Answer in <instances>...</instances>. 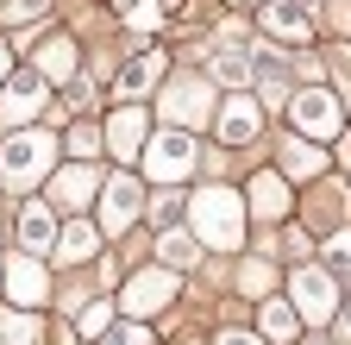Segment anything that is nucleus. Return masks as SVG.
Returning a JSON list of instances; mask_svg holds the SVG:
<instances>
[{
  "instance_id": "14",
  "label": "nucleus",
  "mask_w": 351,
  "mask_h": 345,
  "mask_svg": "<svg viewBox=\"0 0 351 345\" xmlns=\"http://www.w3.org/2000/svg\"><path fill=\"white\" fill-rule=\"evenodd\" d=\"M251 213H257V220H282V213H289V182L263 169V176L251 182Z\"/></svg>"
},
{
  "instance_id": "12",
  "label": "nucleus",
  "mask_w": 351,
  "mask_h": 345,
  "mask_svg": "<svg viewBox=\"0 0 351 345\" xmlns=\"http://www.w3.org/2000/svg\"><path fill=\"white\" fill-rule=\"evenodd\" d=\"M257 333H263V345H289L301 333L295 301H263V308H257Z\"/></svg>"
},
{
  "instance_id": "1",
  "label": "nucleus",
  "mask_w": 351,
  "mask_h": 345,
  "mask_svg": "<svg viewBox=\"0 0 351 345\" xmlns=\"http://www.w3.org/2000/svg\"><path fill=\"white\" fill-rule=\"evenodd\" d=\"M189 226H195V239H201V245L239 251V239H245V201H239L232 189L207 182V189L189 201Z\"/></svg>"
},
{
  "instance_id": "34",
  "label": "nucleus",
  "mask_w": 351,
  "mask_h": 345,
  "mask_svg": "<svg viewBox=\"0 0 351 345\" xmlns=\"http://www.w3.org/2000/svg\"><path fill=\"white\" fill-rule=\"evenodd\" d=\"M239 7H251V0H239ZM257 7H270V0H257Z\"/></svg>"
},
{
  "instance_id": "30",
  "label": "nucleus",
  "mask_w": 351,
  "mask_h": 345,
  "mask_svg": "<svg viewBox=\"0 0 351 345\" xmlns=\"http://www.w3.org/2000/svg\"><path fill=\"white\" fill-rule=\"evenodd\" d=\"M326 251H332V264H339V270H351V233H332Z\"/></svg>"
},
{
  "instance_id": "17",
  "label": "nucleus",
  "mask_w": 351,
  "mask_h": 345,
  "mask_svg": "<svg viewBox=\"0 0 351 345\" xmlns=\"http://www.w3.org/2000/svg\"><path fill=\"white\" fill-rule=\"evenodd\" d=\"M38 75L44 82H69L75 75V45H69V38H51V45L38 51Z\"/></svg>"
},
{
  "instance_id": "27",
  "label": "nucleus",
  "mask_w": 351,
  "mask_h": 345,
  "mask_svg": "<svg viewBox=\"0 0 351 345\" xmlns=\"http://www.w3.org/2000/svg\"><path fill=\"white\" fill-rule=\"evenodd\" d=\"M69 151H82V157L101 151V132H95V126H75V132H69Z\"/></svg>"
},
{
  "instance_id": "4",
  "label": "nucleus",
  "mask_w": 351,
  "mask_h": 345,
  "mask_svg": "<svg viewBox=\"0 0 351 345\" xmlns=\"http://www.w3.org/2000/svg\"><path fill=\"white\" fill-rule=\"evenodd\" d=\"M289 289H295V314H301L307 326H326V320L339 314V283H332V270L301 264V270L289 276Z\"/></svg>"
},
{
  "instance_id": "5",
  "label": "nucleus",
  "mask_w": 351,
  "mask_h": 345,
  "mask_svg": "<svg viewBox=\"0 0 351 345\" xmlns=\"http://www.w3.org/2000/svg\"><path fill=\"white\" fill-rule=\"evenodd\" d=\"M207 113H219V107H213V88H207L201 75H176L169 88H163V119H176V132L201 126Z\"/></svg>"
},
{
  "instance_id": "6",
  "label": "nucleus",
  "mask_w": 351,
  "mask_h": 345,
  "mask_svg": "<svg viewBox=\"0 0 351 345\" xmlns=\"http://www.w3.org/2000/svg\"><path fill=\"white\" fill-rule=\"evenodd\" d=\"M145 169H151V182H189V176H195V139H189V132H163V139H151Z\"/></svg>"
},
{
  "instance_id": "26",
  "label": "nucleus",
  "mask_w": 351,
  "mask_h": 345,
  "mask_svg": "<svg viewBox=\"0 0 351 345\" xmlns=\"http://www.w3.org/2000/svg\"><path fill=\"white\" fill-rule=\"evenodd\" d=\"M44 13V0H0V19H7V25H32Z\"/></svg>"
},
{
  "instance_id": "25",
  "label": "nucleus",
  "mask_w": 351,
  "mask_h": 345,
  "mask_svg": "<svg viewBox=\"0 0 351 345\" xmlns=\"http://www.w3.org/2000/svg\"><path fill=\"white\" fill-rule=\"evenodd\" d=\"M270 283H276V270H270V264H257V257H251V264L239 270V289H245V295H263Z\"/></svg>"
},
{
  "instance_id": "33",
  "label": "nucleus",
  "mask_w": 351,
  "mask_h": 345,
  "mask_svg": "<svg viewBox=\"0 0 351 345\" xmlns=\"http://www.w3.org/2000/svg\"><path fill=\"white\" fill-rule=\"evenodd\" d=\"M7 63H13V57H7V45H0V75H7Z\"/></svg>"
},
{
  "instance_id": "32",
  "label": "nucleus",
  "mask_w": 351,
  "mask_h": 345,
  "mask_svg": "<svg viewBox=\"0 0 351 345\" xmlns=\"http://www.w3.org/2000/svg\"><path fill=\"white\" fill-rule=\"evenodd\" d=\"M213 345H263V339H251V333H219Z\"/></svg>"
},
{
  "instance_id": "19",
  "label": "nucleus",
  "mask_w": 351,
  "mask_h": 345,
  "mask_svg": "<svg viewBox=\"0 0 351 345\" xmlns=\"http://www.w3.org/2000/svg\"><path fill=\"white\" fill-rule=\"evenodd\" d=\"M19 239H25L32 251H44V245H57L63 233L51 226V207H25V213H19Z\"/></svg>"
},
{
  "instance_id": "9",
  "label": "nucleus",
  "mask_w": 351,
  "mask_h": 345,
  "mask_svg": "<svg viewBox=\"0 0 351 345\" xmlns=\"http://www.w3.org/2000/svg\"><path fill=\"white\" fill-rule=\"evenodd\" d=\"M257 25L270 38H282V45H307V38H314V19H307L295 0H270V7L257 13Z\"/></svg>"
},
{
  "instance_id": "22",
  "label": "nucleus",
  "mask_w": 351,
  "mask_h": 345,
  "mask_svg": "<svg viewBox=\"0 0 351 345\" xmlns=\"http://www.w3.org/2000/svg\"><path fill=\"white\" fill-rule=\"evenodd\" d=\"M7 283H13V295H19V301H44V270L32 264V257H19V264L7 270Z\"/></svg>"
},
{
  "instance_id": "15",
  "label": "nucleus",
  "mask_w": 351,
  "mask_h": 345,
  "mask_svg": "<svg viewBox=\"0 0 351 345\" xmlns=\"http://www.w3.org/2000/svg\"><path fill=\"white\" fill-rule=\"evenodd\" d=\"M95 182H101V176H95V169H88V163H69V169H63V176L51 182V195H57V201H63V207L75 213V207H82L88 195H95Z\"/></svg>"
},
{
  "instance_id": "8",
  "label": "nucleus",
  "mask_w": 351,
  "mask_h": 345,
  "mask_svg": "<svg viewBox=\"0 0 351 345\" xmlns=\"http://www.w3.org/2000/svg\"><path fill=\"white\" fill-rule=\"evenodd\" d=\"M213 126H219V145H251L263 119H257V101L251 95H232V101H219Z\"/></svg>"
},
{
  "instance_id": "10",
  "label": "nucleus",
  "mask_w": 351,
  "mask_h": 345,
  "mask_svg": "<svg viewBox=\"0 0 351 345\" xmlns=\"http://www.w3.org/2000/svg\"><path fill=\"white\" fill-rule=\"evenodd\" d=\"M132 220H138V182H132V176H113L101 189V226L107 233H125Z\"/></svg>"
},
{
  "instance_id": "29",
  "label": "nucleus",
  "mask_w": 351,
  "mask_h": 345,
  "mask_svg": "<svg viewBox=\"0 0 351 345\" xmlns=\"http://www.w3.org/2000/svg\"><path fill=\"white\" fill-rule=\"evenodd\" d=\"M101 345H151V333H145V326H119V333H107Z\"/></svg>"
},
{
  "instance_id": "18",
  "label": "nucleus",
  "mask_w": 351,
  "mask_h": 345,
  "mask_svg": "<svg viewBox=\"0 0 351 345\" xmlns=\"http://www.w3.org/2000/svg\"><path fill=\"white\" fill-rule=\"evenodd\" d=\"M195 251H201V239H195V233H176V226H169V233L157 239L163 270H189V264H195Z\"/></svg>"
},
{
  "instance_id": "3",
  "label": "nucleus",
  "mask_w": 351,
  "mask_h": 345,
  "mask_svg": "<svg viewBox=\"0 0 351 345\" xmlns=\"http://www.w3.org/2000/svg\"><path fill=\"white\" fill-rule=\"evenodd\" d=\"M51 151H57L51 132H13L7 151H0V176H7L13 189H32L44 176V163H51Z\"/></svg>"
},
{
  "instance_id": "24",
  "label": "nucleus",
  "mask_w": 351,
  "mask_h": 345,
  "mask_svg": "<svg viewBox=\"0 0 351 345\" xmlns=\"http://www.w3.org/2000/svg\"><path fill=\"white\" fill-rule=\"evenodd\" d=\"M57 251H63V257H88V251H95V226L69 220V226H63V239H57Z\"/></svg>"
},
{
  "instance_id": "21",
  "label": "nucleus",
  "mask_w": 351,
  "mask_h": 345,
  "mask_svg": "<svg viewBox=\"0 0 351 345\" xmlns=\"http://www.w3.org/2000/svg\"><path fill=\"white\" fill-rule=\"evenodd\" d=\"M157 63H163V57H151V51H145V57H132L125 75H119V95H145L151 82H157Z\"/></svg>"
},
{
  "instance_id": "7",
  "label": "nucleus",
  "mask_w": 351,
  "mask_h": 345,
  "mask_svg": "<svg viewBox=\"0 0 351 345\" xmlns=\"http://www.w3.org/2000/svg\"><path fill=\"white\" fill-rule=\"evenodd\" d=\"M169 295H176V270H138V276L125 283L119 308H125L132 320H145V314H163V308H169Z\"/></svg>"
},
{
  "instance_id": "20",
  "label": "nucleus",
  "mask_w": 351,
  "mask_h": 345,
  "mask_svg": "<svg viewBox=\"0 0 351 345\" xmlns=\"http://www.w3.org/2000/svg\"><path fill=\"white\" fill-rule=\"evenodd\" d=\"M282 169H289V176H320V169H326V151L289 139V145H282Z\"/></svg>"
},
{
  "instance_id": "31",
  "label": "nucleus",
  "mask_w": 351,
  "mask_h": 345,
  "mask_svg": "<svg viewBox=\"0 0 351 345\" xmlns=\"http://www.w3.org/2000/svg\"><path fill=\"white\" fill-rule=\"evenodd\" d=\"M157 19H163V7H151V0H145V7H138V13H132V25H138V32H151Z\"/></svg>"
},
{
  "instance_id": "2",
  "label": "nucleus",
  "mask_w": 351,
  "mask_h": 345,
  "mask_svg": "<svg viewBox=\"0 0 351 345\" xmlns=\"http://www.w3.org/2000/svg\"><path fill=\"white\" fill-rule=\"evenodd\" d=\"M289 119H295V132L301 139H345V113H339V95L332 88H301L295 95V107H289Z\"/></svg>"
},
{
  "instance_id": "23",
  "label": "nucleus",
  "mask_w": 351,
  "mask_h": 345,
  "mask_svg": "<svg viewBox=\"0 0 351 345\" xmlns=\"http://www.w3.org/2000/svg\"><path fill=\"white\" fill-rule=\"evenodd\" d=\"M0 345H38V320L32 314H0Z\"/></svg>"
},
{
  "instance_id": "13",
  "label": "nucleus",
  "mask_w": 351,
  "mask_h": 345,
  "mask_svg": "<svg viewBox=\"0 0 351 345\" xmlns=\"http://www.w3.org/2000/svg\"><path fill=\"white\" fill-rule=\"evenodd\" d=\"M219 82H232V88H245V75H251V51H245V38L239 32H226V51L213 45V63H207Z\"/></svg>"
},
{
  "instance_id": "16",
  "label": "nucleus",
  "mask_w": 351,
  "mask_h": 345,
  "mask_svg": "<svg viewBox=\"0 0 351 345\" xmlns=\"http://www.w3.org/2000/svg\"><path fill=\"white\" fill-rule=\"evenodd\" d=\"M138 139H145V113H138V107H119V113L107 119V145L125 157V151H138Z\"/></svg>"
},
{
  "instance_id": "28",
  "label": "nucleus",
  "mask_w": 351,
  "mask_h": 345,
  "mask_svg": "<svg viewBox=\"0 0 351 345\" xmlns=\"http://www.w3.org/2000/svg\"><path fill=\"white\" fill-rule=\"evenodd\" d=\"M107 314H113V308H107V301H95V308H88V314H82V333H88V339H95V333H107Z\"/></svg>"
},
{
  "instance_id": "11",
  "label": "nucleus",
  "mask_w": 351,
  "mask_h": 345,
  "mask_svg": "<svg viewBox=\"0 0 351 345\" xmlns=\"http://www.w3.org/2000/svg\"><path fill=\"white\" fill-rule=\"evenodd\" d=\"M38 107H44V75L25 69L19 82H7V95H0V126H19V119H32Z\"/></svg>"
}]
</instances>
